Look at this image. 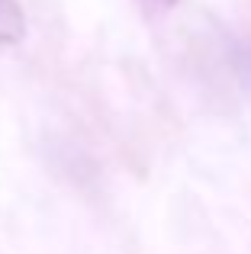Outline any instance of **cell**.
<instances>
[{"mask_svg": "<svg viewBox=\"0 0 251 254\" xmlns=\"http://www.w3.org/2000/svg\"><path fill=\"white\" fill-rule=\"evenodd\" d=\"M26 36V13L19 0H0V45H16Z\"/></svg>", "mask_w": 251, "mask_h": 254, "instance_id": "6da1fadb", "label": "cell"}, {"mask_svg": "<svg viewBox=\"0 0 251 254\" xmlns=\"http://www.w3.org/2000/svg\"><path fill=\"white\" fill-rule=\"evenodd\" d=\"M158 3H161V6H174L177 0H158Z\"/></svg>", "mask_w": 251, "mask_h": 254, "instance_id": "7a4b0ae2", "label": "cell"}]
</instances>
